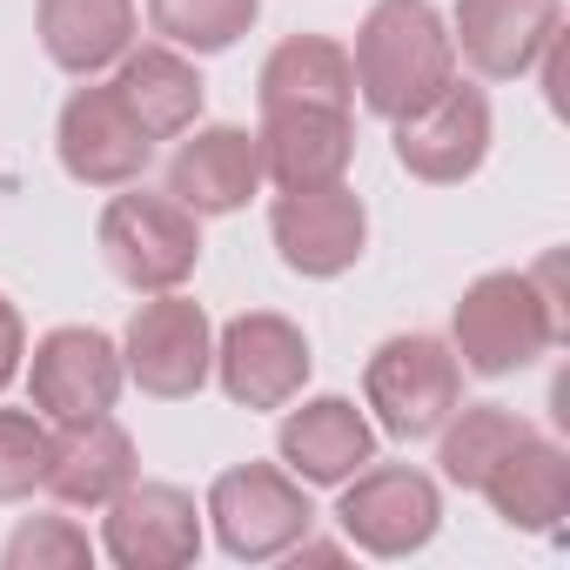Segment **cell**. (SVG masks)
Wrapping results in <instances>:
<instances>
[{
  "label": "cell",
  "instance_id": "6da1fadb",
  "mask_svg": "<svg viewBox=\"0 0 570 570\" xmlns=\"http://www.w3.org/2000/svg\"><path fill=\"white\" fill-rule=\"evenodd\" d=\"M350 75L376 121H403L456 81V41L430 0H376L356 28Z\"/></svg>",
  "mask_w": 570,
  "mask_h": 570
},
{
  "label": "cell",
  "instance_id": "7a4b0ae2",
  "mask_svg": "<svg viewBox=\"0 0 570 570\" xmlns=\"http://www.w3.org/2000/svg\"><path fill=\"white\" fill-rule=\"evenodd\" d=\"M557 289H550V262L543 268H490L476 275L456 316H450V350L470 376H517L557 343Z\"/></svg>",
  "mask_w": 570,
  "mask_h": 570
},
{
  "label": "cell",
  "instance_id": "3957f363",
  "mask_svg": "<svg viewBox=\"0 0 570 570\" xmlns=\"http://www.w3.org/2000/svg\"><path fill=\"white\" fill-rule=\"evenodd\" d=\"M115 282H128L135 296H161V289H181L202 262V215L181 208L175 195H148L128 181V195H115L101 208V228H95Z\"/></svg>",
  "mask_w": 570,
  "mask_h": 570
},
{
  "label": "cell",
  "instance_id": "277c9868",
  "mask_svg": "<svg viewBox=\"0 0 570 570\" xmlns=\"http://www.w3.org/2000/svg\"><path fill=\"white\" fill-rule=\"evenodd\" d=\"M215 523V543L235 557V563H268V557H289L316 510H309V483L275 470V463H235L208 483V510Z\"/></svg>",
  "mask_w": 570,
  "mask_h": 570
},
{
  "label": "cell",
  "instance_id": "5b68a950",
  "mask_svg": "<svg viewBox=\"0 0 570 570\" xmlns=\"http://www.w3.org/2000/svg\"><path fill=\"white\" fill-rule=\"evenodd\" d=\"M363 403L376 410V430L383 436L423 443L463 403V363L436 336H390L370 356V370H363Z\"/></svg>",
  "mask_w": 570,
  "mask_h": 570
},
{
  "label": "cell",
  "instance_id": "8992f818",
  "mask_svg": "<svg viewBox=\"0 0 570 570\" xmlns=\"http://www.w3.org/2000/svg\"><path fill=\"white\" fill-rule=\"evenodd\" d=\"M121 370H128V383H135L141 396H161V403L195 396V390L215 376V330H208L202 303H188L181 289L148 296V303L128 316Z\"/></svg>",
  "mask_w": 570,
  "mask_h": 570
},
{
  "label": "cell",
  "instance_id": "52a82bcc",
  "mask_svg": "<svg viewBox=\"0 0 570 570\" xmlns=\"http://www.w3.org/2000/svg\"><path fill=\"white\" fill-rule=\"evenodd\" d=\"M336 523L363 557H416L443 523V490H436V476H423L410 463H376V470L363 463L343 483Z\"/></svg>",
  "mask_w": 570,
  "mask_h": 570
},
{
  "label": "cell",
  "instance_id": "ba28073f",
  "mask_svg": "<svg viewBox=\"0 0 570 570\" xmlns=\"http://www.w3.org/2000/svg\"><path fill=\"white\" fill-rule=\"evenodd\" d=\"M309 370H316L309 336L275 309H248V316L222 323V336H215V376H222L228 403H242V410H289L303 396Z\"/></svg>",
  "mask_w": 570,
  "mask_h": 570
},
{
  "label": "cell",
  "instance_id": "9c48e42d",
  "mask_svg": "<svg viewBox=\"0 0 570 570\" xmlns=\"http://www.w3.org/2000/svg\"><path fill=\"white\" fill-rule=\"evenodd\" d=\"M268 235H275V255L289 262L296 275L330 282V275H350V268L363 262L370 208H363V195L343 188V181H323V188H282L275 208H268Z\"/></svg>",
  "mask_w": 570,
  "mask_h": 570
},
{
  "label": "cell",
  "instance_id": "30bf717a",
  "mask_svg": "<svg viewBox=\"0 0 570 570\" xmlns=\"http://www.w3.org/2000/svg\"><path fill=\"white\" fill-rule=\"evenodd\" d=\"M55 155H61V168H68L81 188H128V181L148 175L155 141H148V128L121 108V95H115L108 81H88V88L68 95V108H61V121H55Z\"/></svg>",
  "mask_w": 570,
  "mask_h": 570
},
{
  "label": "cell",
  "instance_id": "8fae6325",
  "mask_svg": "<svg viewBox=\"0 0 570 570\" xmlns=\"http://www.w3.org/2000/svg\"><path fill=\"white\" fill-rule=\"evenodd\" d=\"M128 370H121V343H108L101 330L88 323H68V330H48L35 343V363H28V396L35 410L61 430V423H88V416H108L115 396H121Z\"/></svg>",
  "mask_w": 570,
  "mask_h": 570
},
{
  "label": "cell",
  "instance_id": "7c38bea8",
  "mask_svg": "<svg viewBox=\"0 0 570 570\" xmlns=\"http://www.w3.org/2000/svg\"><path fill=\"white\" fill-rule=\"evenodd\" d=\"M101 550L121 570H181L202 557V510L181 483L135 476L101 517Z\"/></svg>",
  "mask_w": 570,
  "mask_h": 570
},
{
  "label": "cell",
  "instance_id": "4fadbf2b",
  "mask_svg": "<svg viewBox=\"0 0 570 570\" xmlns=\"http://www.w3.org/2000/svg\"><path fill=\"white\" fill-rule=\"evenodd\" d=\"M396 128V161L416 175V181H470L483 161H490V95L470 88V81H450L436 101H423L416 115L390 121Z\"/></svg>",
  "mask_w": 570,
  "mask_h": 570
},
{
  "label": "cell",
  "instance_id": "5bb4252c",
  "mask_svg": "<svg viewBox=\"0 0 570 570\" xmlns=\"http://www.w3.org/2000/svg\"><path fill=\"white\" fill-rule=\"evenodd\" d=\"M557 21L563 0H456L450 41L483 81H523L557 41Z\"/></svg>",
  "mask_w": 570,
  "mask_h": 570
},
{
  "label": "cell",
  "instance_id": "9a60e30c",
  "mask_svg": "<svg viewBox=\"0 0 570 570\" xmlns=\"http://www.w3.org/2000/svg\"><path fill=\"white\" fill-rule=\"evenodd\" d=\"M255 148H262V181H275V188H323V181L350 175L356 121H350V108H262Z\"/></svg>",
  "mask_w": 570,
  "mask_h": 570
},
{
  "label": "cell",
  "instance_id": "2e32d148",
  "mask_svg": "<svg viewBox=\"0 0 570 570\" xmlns=\"http://www.w3.org/2000/svg\"><path fill=\"white\" fill-rule=\"evenodd\" d=\"M275 456H282V470H289V476H303L316 490H336L363 463H376V423L350 396H309L303 410L282 416Z\"/></svg>",
  "mask_w": 570,
  "mask_h": 570
},
{
  "label": "cell",
  "instance_id": "e0dca14e",
  "mask_svg": "<svg viewBox=\"0 0 570 570\" xmlns=\"http://www.w3.org/2000/svg\"><path fill=\"white\" fill-rule=\"evenodd\" d=\"M262 188V148L248 128H188V141L168 155V195L195 215H235Z\"/></svg>",
  "mask_w": 570,
  "mask_h": 570
},
{
  "label": "cell",
  "instance_id": "ac0fdd59",
  "mask_svg": "<svg viewBox=\"0 0 570 570\" xmlns=\"http://www.w3.org/2000/svg\"><path fill=\"white\" fill-rule=\"evenodd\" d=\"M135 476H141L135 436H128L115 416H88V423H61L41 490H48L55 503H68V510H108Z\"/></svg>",
  "mask_w": 570,
  "mask_h": 570
},
{
  "label": "cell",
  "instance_id": "d6986e66",
  "mask_svg": "<svg viewBox=\"0 0 570 570\" xmlns=\"http://www.w3.org/2000/svg\"><path fill=\"white\" fill-rule=\"evenodd\" d=\"M135 28H141L135 0H35V35H41L48 61L81 81L115 68L135 48Z\"/></svg>",
  "mask_w": 570,
  "mask_h": 570
},
{
  "label": "cell",
  "instance_id": "ffe728a7",
  "mask_svg": "<svg viewBox=\"0 0 570 570\" xmlns=\"http://www.w3.org/2000/svg\"><path fill=\"white\" fill-rule=\"evenodd\" d=\"M115 95H121V108L148 128V141H175V135H188L195 121H202V75H195V61L181 55V48H168V41H155V48H128L121 61H115V81H108Z\"/></svg>",
  "mask_w": 570,
  "mask_h": 570
},
{
  "label": "cell",
  "instance_id": "44dd1931",
  "mask_svg": "<svg viewBox=\"0 0 570 570\" xmlns=\"http://www.w3.org/2000/svg\"><path fill=\"white\" fill-rule=\"evenodd\" d=\"M476 490L490 497V510H497L510 530L550 537V530L563 523V510H570V456H563V443H550L543 430H530L517 450L497 456V470H490Z\"/></svg>",
  "mask_w": 570,
  "mask_h": 570
},
{
  "label": "cell",
  "instance_id": "7402d4cb",
  "mask_svg": "<svg viewBox=\"0 0 570 570\" xmlns=\"http://www.w3.org/2000/svg\"><path fill=\"white\" fill-rule=\"evenodd\" d=\"M255 101L262 108H350L356 101V75H350V48L330 35H289L255 75Z\"/></svg>",
  "mask_w": 570,
  "mask_h": 570
},
{
  "label": "cell",
  "instance_id": "603a6c76",
  "mask_svg": "<svg viewBox=\"0 0 570 570\" xmlns=\"http://www.w3.org/2000/svg\"><path fill=\"white\" fill-rule=\"evenodd\" d=\"M530 430H537V423L517 416V410H503V403H456V410L443 416V430H436V463H443V476H450L456 490H476V483L497 470V456L517 450Z\"/></svg>",
  "mask_w": 570,
  "mask_h": 570
},
{
  "label": "cell",
  "instance_id": "cb8c5ba5",
  "mask_svg": "<svg viewBox=\"0 0 570 570\" xmlns=\"http://www.w3.org/2000/svg\"><path fill=\"white\" fill-rule=\"evenodd\" d=\"M262 14V0H148V28L181 55H228Z\"/></svg>",
  "mask_w": 570,
  "mask_h": 570
},
{
  "label": "cell",
  "instance_id": "d4e9b609",
  "mask_svg": "<svg viewBox=\"0 0 570 570\" xmlns=\"http://www.w3.org/2000/svg\"><path fill=\"white\" fill-rule=\"evenodd\" d=\"M55 456V430L41 410H0V503H21L41 490Z\"/></svg>",
  "mask_w": 570,
  "mask_h": 570
},
{
  "label": "cell",
  "instance_id": "484cf974",
  "mask_svg": "<svg viewBox=\"0 0 570 570\" xmlns=\"http://www.w3.org/2000/svg\"><path fill=\"white\" fill-rule=\"evenodd\" d=\"M0 563H8V570H81V563H95V543H88V530L68 523V517H28V523L8 537Z\"/></svg>",
  "mask_w": 570,
  "mask_h": 570
},
{
  "label": "cell",
  "instance_id": "4316f807",
  "mask_svg": "<svg viewBox=\"0 0 570 570\" xmlns=\"http://www.w3.org/2000/svg\"><path fill=\"white\" fill-rule=\"evenodd\" d=\"M21 356H28V323H21V309L8 296H0V390L21 376Z\"/></svg>",
  "mask_w": 570,
  "mask_h": 570
}]
</instances>
